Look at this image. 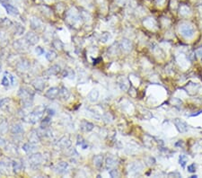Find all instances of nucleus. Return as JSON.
<instances>
[{"mask_svg": "<svg viewBox=\"0 0 202 178\" xmlns=\"http://www.w3.org/2000/svg\"><path fill=\"white\" fill-rule=\"evenodd\" d=\"M22 149H24L27 154H33L36 150V146H35V144H33L32 142L25 143L24 146H22Z\"/></svg>", "mask_w": 202, "mask_h": 178, "instance_id": "2eb2a0df", "label": "nucleus"}, {"mask_svg": "<svg viewBox=\"0 0 202 178\" xmlns=\"http://www.w3.org/2000/svg\"><path fill=\"white\" fill-rule=\"evenodd\" d=\"M187 161H188V158H187V156L181 155L179 157V164L181 165L182 167H185V165H186Z\"/></svg>", "mask_w": 202, "mask_h": 178, "instance_id": "473e14b6", "label": "nucleus"}, {"mask_svg": "<svg viewBox=\"0 0 202 178\" xmlns=\"http://www.w3.org/2000/svg\"><path fill=\"white\" fill-rule=\"evenodd\" d=\"M29 141L33 144H36L40 141V135L37 131H33L29 136Z\"/></svg>", "mask_w": 202, "mask_h": 178, "instance_id": "aec40b11", "label": "nucleus"}, {"mask_svg": "<svg viewBox=\"0 0 202 178\" xmlns=\"http://www.w3.org/2000/svg\"><path fill=\"white\" fill-rule=\"evenodd\" d=\"M180 33H182V35L185 38H192L194 33V29L191 25L190 24H182L180 26Z\"/></svg>", "mask_w": 202, "mask_h": 178, "instance_id": "7ed1b4c3", "label": "nucleus"}, {"mask_svg": "<svg viewBox=\"0 0 202 178\" xmlns=\"http://www.w3.org/2000/svg\"><path fill=\"white\" fill-rule=\"evenodd\" d=\"M24 27L22 26L21 24H16V33L18 35H21V34L24 33Z\"/></svg>", "mask_w": 202, "mask_h": 178, "instance_id": "e433bc0d", "label": "nucleus"}, {"mask_svg": "<svg viewBox=\"0 0 202 178\" xmlns=\"http://www.w3.org/2000/svg\"><path fill=\"white\" fill-rule=\"evenodd\" d=\"M67 167H68V164H67L66 162H59L58 164L56 166V170H57V172L58 174H63L66 172V170L67 169Z\"/></svg>", "mask_w": 202, "mask_h": 178, "instance_id": "a211bd4d", "label": "nucleus"}, {"mask_svg": "<svg viewBox=\"0 0 202 178\" xmlns=\"http://www.w3.org/2000/svg\"><path fill=\"white\" fill-rule=\"evenodd\" d=\"M163 0H157V3H162Z\"/></svg>", "mask_w": 202, "mask_h": 178, "instance_id": "de8ad7c7", "label": "nucleus"}, {"mask_svg": "<svg viewBox=\"0 0 202 178\" xmlns=\"http://www.w3.org/2000/svg\"><path fill=\"white\" fill-rule=\"evenodd\" d=\"M77 145L81 146L82 147L84 148V149H85V148L88 147V144L86 143L85 140V139H83V138L80 137V136H78V137H77Z\"/></svg>", "mask_w": 202, "mask_h": 178, "instance_id": "72a5a7b5", "label": "nucleus"}, {"mask_svg": "<svg viewBox=\"0 0 202 178\" xmlns=\"http://www.w3.org/2000/svg\"><path fill=\"white\" fill-rule=\"evenodd\" d=\"M71 140L67 137H62L58 142V146L60 147L61 148H68L71 146Z\"/></svg>", "mask_w": 202, "mask_h": 178, "instance_id": "9d476101", "label": "nucleus"}, {"mask_svg": "<svg viewBox=\"0 0 202 178\" xmlns=\"http://www.w3.org/2000/svg\"><path fill=\"white\" fill-rule=\"evenodd\" d=\"M9 103H10V99H8V98L2 99L1 101H0V109H2L4 111L8 110Z\"/></svg>", "mask_w": 202, "mask_h": 178, "instance_id": "a878e982", "label": "nucleus"}, {"mask_svg": "<svg viewBox=\"0 0 202 178\" xmlns=\"http://www.w3.org/2000/svg\"><path fill=\"white\" fill-rule=\"evenodd\" d=\"M57 53L55 52L54 50H49L48 52L46 53V55H45V57H46V58L48 59L49 61H53L54 59L57 58Z\"/></svg>", "mask_w": 202, "mask_h": 178, "instance_id": "c756f323", "label": "nucleus"}, {"mask_svg": "<svg viewBox=\"0 0 202 178\" xmlns=\"http://www.w3.org/2000/svg\"><path fill=\"white\" fill-rule=\"evenodd\" d=\"M168 176L169 177H182V175L180 174L179 172L177 171H174V172H171L168 174Z\"/></svg>", "mask_w": 202, "mask_h": 178, "instance_id": "58836bf2", "label": "nucleus"}, {"mask_svg": "<svg viewBox=\"0 0 202 178\" xmlns=\"http://www.w3.org/2000/svg\"><path fill=\"white\" fill-rule=\"evenodd\" d=\"M12 166H13V170H14V173H18L21 171V169H22V163L20 161H13L12 163Z\"/></svg>", "mask_w": 202, "mask_h": 178, "instance_id": "cd10ccee", "label": "nucleus"}, {"mask_svg": "<svg viewBox=\"0 0 202 178\" xmlns=\"http://www.w3.org/2000/svg\"><path fill=\"white\" fill-rule=\"evenodd\" d=\"M196 55H197L199 58H202V48H200V49H199V50H196Z\"/></svg>", "mask_w": 202, "mask_h": 178, "instance_id": "a18cd8bd", "label": "nucleus"}, {"mask_svg": "<svg viewBox=\"0 0 202 178\" xmlns=\"http://www.w3.org/2000/svg\"><path fill=\"white\" fill-rule=\"evenodd\" d=\"M59 96H60L63 100H67L70 97V92L66 87L62 86L59 88Z\"/></svg>", "mask_w": 202, "mask_h": 178, "instance_id": "dca6fc26", "label": "nucleus"}, {"mask_svg": "<svg viewBox=\"0 0 202 178\" xmlns=\"http://www.w3.org/2000/svg\"><path fill=\"white\" fill-rule=\"evenodd\" d=\"M18 95L22 101V103L24 105L25 107H29L33 105V93L31 92V90L26 88H21Z\"/></svg>", "mask_w": 202, "mask_h": 178, "instance_id": "f03ea898", "label": "nucleus"}, {"mask_svg": "<svg viewBox=\"0 0 202 178\" xmlns=\"http://www.w3.org/2000/svg\"><path fill=\"white\" fill-rule=\"evenodd\" d=\"M5 144H6L5 140L3 138H1V136H0V147H5Z\"/></svg>", "mask_w": 202, "mask_h": 178, "instance_id": "49530a36", "label": "nucleus"}, {"mask_svg": "<svg viewBox=\"0 0 202 178\" xmlns=\"http://www.w3.org/2000/svg\"><path fill=\"white\" fill-rule=\"evenodd\" d=\"M1 84H2V86H10L11 81H10V79L8 78V77H7L6 75L4 76V77H3V79H2V81H1Z\"/></svg>", "mask_w": 202, "mask_h": 178, "instance_id": "c9c22d12", "label": "nucleus"}, {"mask_svg": "<svg viewBox=\"0 0 202 178\" xmlns=\"http://www.w3.org/2000/svg\"><path fill=\"white\" fill-rule=\"evenodd\" d=\"M35 51H36L37 55H42L44 53V50L41 47H36L35 48Z\"/></svg>", "mask_w": 202, "mask_h": 178, "instance_id": "79ce46f5", "label": "nucleus"}, {"mask_svg": "<svg viewBox=\"0 0 202 178\" xmlns=\"http://www.w3.org/2000/svg\"><path fill=\"white\" fill-rule=\"evenodd\" d=\"M53 46L56 48V49H59V50H61V48L63 47V44H62V42H60L59 41H54V42H53Z\"/></svg>", "mask_w": 202, "mask_h": 178, "instance_id": "4c0bfd02", "label": "nucleus"}, {"mask_svg": "<svg viewBox=\"0 0 202 178\" xmlns=\"http://www.w3.org/2000/svg\"><path fill=\"white\" fill-rule=\"evenodd\" d=\"M41 26H42V24H41V22L39 19L33 18L31 20V27L33 30H39V29L41 28Z\"/></svg>", "mask_w": 202, "mask_h": 178, "instance_id": "5701e85b", "label": "nucleus"}, {"mask_svg": "<svg viewBox=\"0 0 202 178\" xmlns=\"http://www.w3.org/2000/svg\"><path fill=\"white\" fill-rule=\"evenodd\" d=\"M143 169V165L140 164L139 162H135L129 166V173L132 175H139V173Z\"/></svg>", "mask_w": 202, "mask_h": 178, "instance_id": "39448f33", "label": "nucleus"}, {"mask_svg": "<svg viewBox=\"0 0 202 178\" xmlns=\"http://www.w3.org/2000/svg\"><path fill=\"white\" fill-rule=\"evenodd\" d=\"M191 177H192V178H195V177H198V175H192Z\"/></svg>", "mask_w": 202, "mask_h": 178, "instance_id": "09e8293b", "label": "nucleus"}, {"mask_svg": "<svg viewBox=\"0 0 202 178\" xmlns=\"http://www.w3.org/2000/svg\"><path fill=\"white\" fill-rule=\"evenodd\" d=\"M5 5V9H6V11L8 14H12V16H18L19 12L14 6H13L11 5Z\"/></svg>", "mask_w": 202, "mask_h": 178, "instance_id": "b1692460", "label": "nucleus"}, {"mask_svg": "<svg viewBox=\"0 0 202 178\" xmlns=\"http://www.w3.org/2000/svg\"><path fill=\"white\" fill-rule=\"evenodd\" d=\"M110 38V34L109 33H103L101 36V41L105 43L109 41V39Z\"/></svg>", "mask_w": 202, "mask_h": 178, "instance_id": "f704fd0d", "label": "nucleus"}, {"mask_svg": "<svg viewBox=\"0 0 202 178\" xmlns=\"http://www.w3.org/2000/svg\"><path fill=\"white\" fill-rule=\"evenodd\" d=\"M81 130H84L85 132H89V131H92L94 128V125L91 122H89L87 121H83L81 122Z\"/></svg>", "mask_w": 202, "mask_h": 178, "instance_id": "ddd939ff", "label": "nucleus"}, {"mask_svg": "<svg viewBox=\"0 0 202 178\" xmlns=\"http://www.w3.org/2000/svg\"><path fill=\"white\" fill-rule=\"evenodd\" d=\"M75 76H76V74H75V71L69 68H66L64 69L63 71V77H67L69 79H74L75 78Z\"/></svg>", "mask_w": 202, "mask_h": 178, "instance_id": "412c9836", "label": "nucleus"}, {"mask_svg": "<svg viewBox=\"0 0 202 178\" xmlns=\"http://www.w3.org/2000/svg\"><path fill=\"white\" fill-rule=\"evenodd\" d=\"M33 86H34V88L36 89V90H38V91H42L44 87H45V83H44V81L41 79V78H36L33 81Z\"/></svg>", "mask_w": 202, "mask_h": 178, "instance_id": "f8f14e48", "label": "nucleus"}, {"mask_svg": "<svg viewBox=\"0 0 202 178\" xmlns=\"http://www.w3.org/2000/svg\"><path fill=\"white\" fill-rule=\"evenodd\" d=\"M190 14V9L188 6L186 5L181 6V8H180V14H182V16H188Z\"/></svg>", "mask_w": 202, "mask_h": 178, "instance_id": "2f4dec72", "label": "nucleus"}, {"mask_svg": "<svg viewBox=\"0 0 202 178\" xmlns=\"http://www.w3.org/2000/svg\"><path fill=\"white\" fill-rule=\"evenodd\" d=\"M44 113H46V106L45 105H40L37 108H35L31 113H29L26 115L24 120L29 123H36L37 122H39L41 119L42 118Z\"/></svg>", "mask_w": 202, "mask_h": 178, "instance_id": "f257e3e1", "label": "nucleus"}, {"mask_svg": "<svg viewBox=\"0 0 202 178\" xmlns=\"http://www.w3.org/2000/svg\"><path fill=\"white\" fill-rule=\"evenodd\" d=\"M174 125L175 127L177 128L178 131L181 132V133H184V132H187L188 131V125H187L184 122H182V120H180V119H174Z\"/></svg>", "mask_w": 202, "mask_h": 178, "instance_id": "423d86ee", "label": "nucleus"}, {"mask_svg": "<svg viewBox=\"0 0 202 178\" xmlns=\"http://www.w3.org/2000/svg\"><path fill=\"white\" fill-rule=\"evenodd\" d=\"M46 113L49 116H53L55 114V111L53 109H46Z\"/></svg>", "mask_w": 202, "mask_h": 178, "instance_id": "c03bdc74", "label": "nucleus"}, {"mask_svg": "<svg viewBox=\"0 0 202 178\" xmlns=\"http://www.w3.org/2000/svg\"><path fill=\"white\" fill-rule=\"evenodd\" d=\"M118 164V162L115 158H111V157H109L105 159V165H106V167L107 168H112L116 166Z\"/></svg>", "mask_w": 202, "mask_h": 178, "instance_id": "4be33fe9", "label": "nucleus"}, {"mask_svg": "<svg viewBox=\"0 0 202 178\" xmlns=\"http://www.w3.org/2000/svg\"><path fill=\"white\" fill-rule=\"evenodd\" d=\"M8 130V123H7L6 121H3L1 123H0V134L4 135Z\"/></svg>", "mask_w": 202, "mask_h": 178, "instance_id": "bb28decb", "label": "nucleus"}, {"mask_svg": "<svg viewBox=\"0 0 202 178\" xmlns=\"http://www.w3.org/2000/svg\"><path fill=\"white\" fill-rule=\"evenodd\" d=\"M59 72H60V67L58 65H53V66H51L49 69H47L46 74L49 76H54L58 74Z\"/></svg>", "mask_w": 202, "mask_h": 178, "instance_id": "f3484780", "label": "nucleus"}, {"mask_svg": "<svg viewBox=\"0 0 202 178\" xmlns=\"http://www.w3.org/2000/svg\"><path fill=\"white\" fill-rule=\"evenodd\" d=\"M5 75H6L7 77H8V78L10 79V81H11V84L12 85H14V76L13 75H11L10 73H8V72H5Z\"/></svg>", "mask_w": 202, "mask_h": 178, "instance_id": "37998d69", "label": "nucleus"}, {"mask_svg": "<svg viewBox=\"0 0 202 178\" xmlns=\"http://www.w3.org/2000/svg\"><path fill=\"white\" fill-rule=\"evenodd\" d=\"M109 174H110V175L111 177H118V176H119V173H118V171H117L116 169L110 170V171L109 172Z\"/></svg>", "mask_w": 202, "mask_h": 178, "instance_id": "a19ab883", "label": "nucleus"}, {"mask_svg": "<svg viewBox=\"0 0 202 178\" xmlns=\"http://www.w3.org/2000/svg\"><path fill=\"white\" fill-rule=\"evenodd\" d=\"M188 171L190 172V173H194L196 171V166H195V164H191V165H190L189 166H188Z\"/></svg>", "mask_w": 202, "mask_h": 178, "instance_id": "ea45409f", "label": "nucleus"}, {"mask_svg": "<svg viewBox=\"0 0 202 178\" xmlns=\"http://www.w3.org/2000/svg\"><path fill=\"white\" fill-rule=\"evenodd\" d=\"M102 161H103V158L102 155L95 156L94 158V164L97 168H100L102 166Z\"/></svg>", "mask_w": 202, "mask_h": 178, "instance_id": "393cba45", "label": "nucleus"}, {"mask_svg": "<svg viewBox=\"0 0 202 178\" xmlns=\"http://www.w3.org/2000/svg\"><path fill=\"white\" fill-rule=\"evenodd\" d=\"M118 84H119V86L121 87V90L123 91H127L129 89V82H128V79L121 77H119V80H118Z\"/></svg>", "mask_w": 202, "mask_h": 178, "instance_id": "4468645a", "label": "nucleus"}, {"mask_svg": "<svg viewBox=\"0 0 202 178\" xmlns=\"http://www.w3.org/2000/svg\"><path fill=\"white\" fill-rule=\"evenodd\" d=\"M29 62L26 61V60H24V61H21L18 65H17V69L21 71H25L29 69Z\"/></svg>", "mask_w": 202, "mask_h": 178, "instance_id": "c85d7f7f", "label": "nucleus"}, {"mask_svg": "<svg viewBox=\"0 0 202 178\" xmlns=\"http://www.w3.org/2000/svg\"><path fill=\"white\" fill-rule=\"evenodd\" d=\"M121 48L125 52H129L132 49V43L128 39H122L121 41Z\"/></svg>", "mask_w": 202, "mask_h": 178, "instance_id": "1a4fd4ad", "label": "nucleus"}, {"mask_svg": "<svg viewBox=\"0 0 202 178\" xmlns=\"http://www.w3.org/2000/svg\"><path fill=\"white\" fill-rule=\"evenodd\" d=\"M43 160V157L41 153H34L32 154L29 158V163L33 167H37L39 166Z\"/></svg>", "mask_w": 202, "mask_h": 178, "instance_id": "20e7f679", "label": "nucleus"}, {"mask_svg": "<svg viewBox=\"0 0 202 178\" xmlns=\"http://www.w3.org/2000/svg\"><path fill=\"white\" fill-rule=\"evenodd\" d=\"M87 98L91 103L97 102V100H98V98H99V91L97 90V89H93L92 91L89 92V94L87 95Z\"/></svg>", "mask_w": 202, "mask_h": 178, "instance_id": "9b49d317", "label": "nucleus"}, {"mask_svg": "<svg viewBox=\"0 0 202 178\" xmlns=\"http://www.w3.org/2000/svg\"><path fill=\"white\" fill-rule=\"evenodd\" d=\"M24 40L27 41L29 45H35V44L39 41V36L35 34L34 33H28L25 35Z\"/></svg>", "mask_w": 202, "mask_h": 178, "instance_id": "0eeeda50", "label": "nucleus"}, {"mask_svg": "<svg viewBox=\"0 0 202 178\" xmlns=\"http://www.w3.org/2000/svg\"><path fill=\"white\" fill-rule=\"evenodd\" d=\"M50 123H51V118H50V116L49 115V116H47V117H45V118L43 119V120H42L41 127L46 129L47 127H49Z\"/></svg>", "mask_w": 202, "mask_h": 178, "instance_id": "7c9ffc66", "label": "nucleus"}, {"mask_svg": "<svg viewBox=\"0 0 202 178\" xmlns=\"http://www.w3.org/2000/svg\"><path fill=\"white\" fill-rule=\"evenodd\" d=\"M11 132L13 134H22V132H24V129H22V125L19 124V123H16V124H14L11 128Z\"/></svg>", "mask_w": 202, "mask_h": 178, "instance_id": "6ab92c4d", "label": "nucleus"}, {"mask_svg": "<svg viewBox=\"0 0 202 178\" xmlns=\"http://www.w3.org/2000/svg\"><path fill=\"white\" fill-rule=\"evenodd\" d=\"M58 95H59V88H58V87H51L46 93H45V96H46L48 99H50V100L56 99Z\"/></svg>", "mask_w": 202, "mask_h": 178, "instance_id": "6e6552de", "label": "nucleus"}]
</instances>
